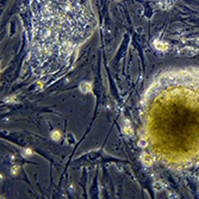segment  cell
Instances as JSON below:
<instances>
[{"label": "cell", "instance_id": "cell-3", "mask_svg": "<svg viewBox=\"0 0 199 199\" xmlns=\"http://www.w3.org/2000/svg\"><path fill=\"white\" fill-rule=\"evenodd\" d=\"M124 132L128 134V135H130L131 134V129H130V125H127V127L124 128Z\"/></svg>", "mask_w": 199, "mask_h": 199}, {"label": "cell", "instance_id": "cell-1", "mask_svg": "<svg viewBox=\"0 0 199 199\" xmlns=\"http://www.w3.org/2000/svg\"><path fill=\"white\" fill-rule=\"evenodd\" d=\"M80 90H81V92H83V93H87V92L91 90V85L88 82H81Z\"/></svg>", "mask_w": 199, "mask_h": 199}, {"label": "cell", "instance_id": "cell-2", "mask_svg": "<svg viewBox=\"0 0 199 199\" xmlns=\"http://www.w3.org/2000/svg\"><path fill=\"white\" fill-rule=\"evenodd\" d=\"M142 160H143V162L147 163V164H152V162H153V160H152V157L149 156V155H143L142 156Z\"/></svg>", "mask_w": 199, "mask_h": 199}, {"label": "cell", "instance_id": "cell-4", "mask_svg": "<svg viewBox=\"0 0 199 199\" xmlns=\"http://www.w3.org/2000/svg\"><path fill=\"white\" fill-rule=\"evenodd\" d=\"M53 138L57 140V138H60V136H59V134H57V132H54V134H53Z\"/></svg>", "mask_w": 199, "mask_h": 199}]
</instances>
